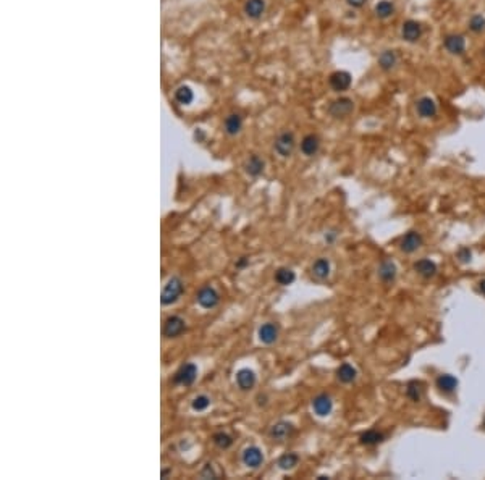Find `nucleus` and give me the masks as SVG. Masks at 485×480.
Listing matches in <instances>:
<instances>
[{
    "instance_id": "f257e3e1",
    "label": "nucleus",
    "mask_w": 485,
    "mask_h": 480,
    "mask_svg": "<svg viewBox=\"0 0 485 480\" xmlns=\"http://www.w3.org/2000/svg\"><path fill=\"white\" fill-rule=\"evenodd\" d=\"M354 101L351 99V97H338V99H335V101H332L330 104H329V109H327V112H329V115L330 117H333V118H337V120H340V118H346V117H349V115L354 112Z\"/></svg>"
},
{
    "instance_id": "f03ea898",
    "label": "nucleus",
    "mask_w": 485,
    "mask_h": 480,
    "mask_svg": "<svg viewBox=\"0 0 485 480\" xmlns=\"http://www.w3.org/2000/svg\"><path fill=\"white\" fill-rule=\"evenodd\" d=\"M183 290H184V284L181 281V278L178 277H172L167 284L162 290V295H160V302L164 306H170L173 302H176L180 299V296L183 295Z\"/></svg>"
},
{
    "instance_id": "7ed1b4c3",
    "label": "nucleus",
    "mask_w": 485,
    "mask_h": 480,
    "mask_svg": "<svg viewBox=\"0 0 485 480\" xmlns=\"http://www.w3.org/2000/svg\"><path fill=\"white\" fill-rule=\"evenodd\" d=\"M295 147H296V138H295V133L293 131H281L280 135L277 136L275 142H273V149H275V152L280 155V157H289L291 154L295 152Z\"/></svg>"
},
{
    "instance_id": "20e7f679",
    "label": "nucleus",
    "mask_w": 485,
    "mask_h": 480,
    "mask_svg": "<svg viewBox=\"0 0 485 480\" xmlns=\"http://www.w3.org/2000/svg\"><path fill=\"white\" fill-rule=\"evenodd\" d=\"M196 378H198V367H196V364H192V362H188V364H184V366H181L178 370L175 372V375H173V383L175 385H181V387H191L194 381H196Z\"/></svg>"
},
{
    "instance_id": "39448f33",
    "label": "nucleus",
    "mask_w": 485,
    "mask_h": 480,
    "mask_svg": "<svg viewBox=\"0 0 485 480\" xmlns=\"http://www.w3.org/2000/svg\"><path fill=\"white\" fill-rule=\"evenodd\" d=\"M351 84H352V76L345 70H337L329 76V86L335 92H345L351 87Z\"/></svg>"
},
{
    "instance_id": "423d86ee",
    "label": "nucleus",
    "mask_w": 485,
    "mask_h": 480,
    "mask_svg": "<svg viewBox=\"0 0 485 480\" xmlns=\"http://www.w3.org/2000/svg\"><path fill=\"white\" fill-rule=\"evenodd\" d=\"M186 330V322L180 315H170L164 322V336L165 338H178Z\"/></svg>"
},
{
    "instance_id": "0eeeda50",
    "label": "nucleus",
    "mask_w": 485,
    "mask_h": 480,
    "mask_svg": "<svg viewBox=\"0 0 485 480\" xmlns=\"http://www.w3.org/2000/svg\"><path fill=\"white\" fill-rule=\"evenodd\" d=\"M422 34H424L422 24L416 20H406L401 26V39L404 42L416 44L422 38Z\"/></svg>"
},
{
    "instance_id": "6e6552de",
    "label": "nucleus",
    "mask_w": 485,
    "mask_h": 480,
    "mask_svg": "<svg viewBox=\"0 0 485 480\" xmlns=\"http://www.w3.org/2000/svg\"><path fill=\"white\" fill-rule=\"evenodd\" d=\"M293 432H295L293 424H291V422H286V421H280V422L273 424V425L270 427V430H269V437H270V440H273V441L281 443V441L288 440V438L291 437V435H293Z\"/></svg>"
},
{
    "instance_id": "1a4fd4ad",
    "label": "nucleus",
    "mask_w": 485,
    "mask_h": 480,
    "mask_svg": "<svg viewBox=\"0 0 485 480\" xmlns=\"http://www.w3.org/2000/svg\"><path fill=\"white\" fill-rule=\"evenodd\" d=\"M196 301H198V304H199L201 307H204V309H214V307L218 304L220 296H218V293H217L212 286H202V288L198 291Z\"/></svg>"
},
{
    "instance_id": "9d476101",
    "label": "nucleus",
    "mask_w": 485,
    "mask_h": 480,
    "mask_svg": "<svg viewBox=\"0 0 485 480\" xmlns=\"http://www.w3.org/2000/svg\"><path fill=\"white\" fill-rule=\"evenodd\" d=\"M422 243H424V239H422L421 233H417V231H408V233L403 235L400 239V249L406 254H412L422 246Z\"/></svg>"
},
{
    "instance_id": "9b49d317",
    "label": "nucleus",
    "mask_w": 485,
    "mask_h": 480,
    "mask_svg": "<svg viewBox=\"0 0 485 480\" xmlns=\"http://www.w3.org/2000/svg\"><path fill=\"white\" fill-rule=\"evenodd\" d=\"M443 47L451 55H463L466 50V39L463 34H446L443 39Z\"/></svg>"
},
{
    "instance_id": "f8f14e48",
    "label": "nucleus",
    "mask_w": 485,
    "mask_h": 480,
    "mask_svg": "<svg viewBox=\"0 0 485 480\" xmlns=\"http://www.w3.org/2000/svg\"><path fill=\"white\" fill-rule=\"evenodd\" d=\"M416 112L421 118H434L437 112H438V105L437 102L429 95H424L417 99L416 102Z\"/></svg>"
},
{
    "instance_id": "ddd939ff",
    "label": "nucleus",
    "mask_w": 485,
    "mask_h": 480,
    "mask_svg": "<svg viewBox=\"0 0 485 480\" xmlns=\"http://www.w3.org/2000/svg\"><path fill=\"white\" fill-rule=\"evenodd\" d=\"M266 8H267L266 0H246L243 5V12L246 16L251 18V20H259V18H262V15L266 13Z\"/></svg>"
},
{
    "instance_id": "4468645a",
    "label": "nucleus",
    "mask_w": 485,
    "mask_h": 480,
    "mask_svg": "<svg viewBox=\"0 0 485 480\" xmlns=\"http://www.w3.org/2000/svg\"><path fill=\"white\" fill-rule=\"evenodd\" d=\"M312 409L314 412L319 415V417H327L332 409H333V401L329 395H317L314 399H312Z\"/></svg>"
},
{
    "instance_id": "2eb2a0df",
    "label": "nucleus",
    "mask_w": 485,
    "mask_h": 480,
    "mask_svg": "<svg viewBox=\"0 0 485 480\" xmlns=\"http://www.w3.org/2000/svg\"><path fill=\"white\" fill-rule=\"evenodd\" d=\"M320 149V138L315 133H309L301 139V152L306 157H314Z\"/></svg>"
},
{
    "instance_id": "dca6fc26",
    "label": "nucleus",
    "mask_w": 485,
    "mask_h": 480,
    "mask_svg": "<svg viewBox=\"0 0 485 480\" xmlns=\"http://www.w3.org/2000/svg\"><path fill=\"white\" fill-rule=\"evenodd\" d=\"M243 462L244 466H248L251 469H257L259 466H262L264 462V455L262 450L257 446H249L243 451Z\"/></svg>"
},
{
    "instance_id": "f3484780",
    "label": "nucleus",
    "mask_w": 485,
    "mask_h": 480,
    "mask_svg": "<svg viewBox=\"0 0 485 480\" xmlns=\"http://www.w3.org/2000/svg\"><path fill=\"white\" fill-rule=\"evenodd\" d=\"M257 335H259L261 343L273 344L278 340V327L275 324H272V322H267V324H264V325L259 327Z\"/></svg>"
},
{
    "instance_id": "a211bd4d",
    "label": "nucleus",
    "mask_w": 485,
    "mask_h": 480,
    "mask_svg": "<svg viewBox=\"0 0 485 480\" xmlns=\"http://www.w3.org/2000/svg\"><path fill=\"white\" fill-rule=\"evenodd\" d=\"M396 275H398V267H396V264L393 261L386 259L378 265V278H380L383 283H393Z\"/></svg>"
},
{
    "instance_id": "6ab92c4d",
    "label": "nucleus",
    "mask_w": 485,
    "mask_h": 480,
    "mask_svg": "<svg viewBox=\"0 0 485 480\" xmlns=\"http://www.w3.org/2000/svg\"><path fill=\"white\" fill-rule=\"evenodd\" d=\"M377 63H378V68L382 71H392L396 68L398 65V55H396V52L392 50V49H386L383 50L380 55L377 58Z\"/></svg>"
},
{
    "instance_id": "aec40b11",
    "label": "nucleus",
    "mask_w": 485,
    "mask_h": 480,
    "mask_svg": "<svg viewBox=\"0 0 485 480\" xmlns=\"http://www.w3.org/2000/svg\"><path fill=\"white\" fill-rule=\"evenodd\" d=\"M264 168H266V162H264V158H261L255 154H252L244 164V172L252 178L261 176L264 173Z\"/></svg>"
},
{
    "instance_id": "412c9836",
    "label": "nucleus",
    "mask_w": 485,
    "mask_h": 480,
    "mask_svg": "<svg viewBox=\"0 0 485 480\" xmlns=\"http://www.w3.org/2000/svg\"><path fill=\"white\" fill-rule=\"evenodd\" d=\"M236 383L243 391H249L255 385V373L251 369H241L236 373Z\"/></svg>"
},
{
    "instance_id": "4be33fe9",
    "label": "nucleus",
    "mask_w": 485,
    "mask_h": 480,
    "mask_svg": "<svg viewBox=\"0 0 485 480\" xmlns=\"http://www.w3.org/2000/svg\"><path fill=\"white\" fill-rule=\"evenodd\" d=\"M223 130L228 136H236L243 130V118L240 113H230L223 121Z\"/></svg>"
},
{
    "instance_id": "5701e85b",
    "label": "nucleus",
    "mask_w": 485,
    "mask_h": 480,
    "mask_svg": "<svg viewBox=\"0 0 485 480\" xmlns=\"http://www.w3.org/2000/svg\"><path fill=\"white\" fill-rule=\"evenodd\" d=\"M435 385L437 388L442 391L445 395H451L453 391L458 388V380L449 375V373H442V375H438L437 380H435Z\"/></svg>"
},
{
    "instance_id": "b1692460",
    "label": "nucleus",
    "mask_w": 485,
    "mask_h": 480,
    "mask_svg": "<svg viewBox=\"0 0 485 480\" xmlns=\"http://www.w3.org/2000/svg\"><path fill=\"white\" fill-rule=\"evenodd\" d=\"M330 261L329 259H325V257H320V259H317L314 264H312V267H311V272H312V275L317 278V280H327L329 278V275H330Z\"/></svg>"
},
{
    "instance_id": "393cba45",
    "label": "nucleus",
    "mask_w": 485,
    "mask_h": 480,
    "mask_svg": "<svg viewBox=\"0 0 485 480\" xmlns=\"http://www.w3.org/2000/svg\"><path fill=\"white\" fill-rule=\"evenodd\" d=\"M414 270H416L421 277L432 278V277H435V273H437V264L430 259H421L414 264Z\"/></svg>"
},
{
    "instance_id": "a878e982",
    "label": "nucleus",
    "mask_w": 485,
    "mask_h": 480,
    "mask_svg": "<svg viewBox=\"0 0 485 480\" xmlns=\"http://www.w3.org/2000/svg\"><path fill=\"white\" fill-rule=\"evenodd\" d=\"M337 377H338V380L341 381V383H352V381H354L356 377H358V370L352 367L351 364L345 362V364H341V366L338 367Z\"/></svg>"
},
{
    "instance_id": "bb28decb",
    "label": "nucleus",
    "mask_w": 485,
    "mask_h": 480,
    "mask_svg": "<svg viewBox=\"0 0 485 480\" xmlns=\"http://www.w3.org/2000/svg\"><path fill=\"white\" fill-rule=\"evenodd\" d=\"M406 396L411 399L412 403H419L422 396H424V385L419 380H411L406 385Z\"/></svg>"
},
{
    "instance_id": "cd10ccee",
    "label": "nucleus",
    "mask_w": 485,
    "mask_h": 480,
    "mask_svg": "<svg viewBox=\"0 0 485 480\" xmlns=\"http://www.w3.org/2000/svg\"><path fill=\"white\" fill-rule=\"evenodd\" d=\"M374 12H375L377 18H380V20H386V18H390V16L395 15L396 7H395V4L392 2V0H380V2L375 5Z\"/></svg>"
},
{
    "instance_id": "c85d7f7f",
    "label": "nucleus",
    "mask_w": 485,
    "mask_h": 480,
    "mask_svg": "<svg viewBox=\"0 0 485 480\" xmlns=\"http://www.w3.org/2000/svg\"><path fill=\"white\" fill-rule=\"evenodd\" d=\"M385 440V435L378 430H367L359 437V443L364 446H375V444L382 443Z\"/></svg>"
},
{
    "instance_id": "c756f323",
    "label": "nucleus",
    "mask_w": 485,
    "mask_h": 480,
    "mask_svg": "<svg viewBox=\"0 0 485 480\" xmlns=\"http://www.w3.org/2000/svg\"><path fill=\"white\" fill-rule=\"evenodd\" d=\"M295 280H296V275L293 270L288 269V267H280L275 272V281L281 284V286H288V284H291Z\"/></svg>"
},
{
    "instance_id": "7c9ffc66",
    "label": "nucleus",
    "mask_w": 485,
    "mask_h": 480,
    "mask_svg": "<svg viewBox=\"0 0 485 480\" xmlns=\"http://www.w3.org/2000/svg\"><path fill=\"white\" fill-rule=\"evenodd\" d=\"M194 99V92L189 86H180L175 91V101L181 105H189Z\"/></svg>"
},
{
    "instance_id": "2f4dec72",
    "label": "nucleus",
    "mask_w": 485,
    "mask_h": 480,
    "mask_svg": "<svg viewBox=\"0 0 485 480\" xmlns=\"http://www.w3.org/2000/svg\"><path fill=\"white\" fill-rule=\"evenodd\" d=\"M298 462H299V456L296 453H286V455H283L278 459V467L281 470H291L298 466Z\"/></svg>"
},
{
    "instance_id": "473e14b6",
    "label": "nucleus",
    "mask_w": 485,
    "mask_h": 480,
    "mask_svg": "<svg viewBox=\"0 0 485 480\" xmlns=\"http://www.w3.org/2000/svg\"><path fill=\"white\" fill-rule=\"evenodd\" d=\"M469 29H471L474 34H482V33H485V16L480 15V13L472 15L471 20H469Z\"/></svg>"
},
{
    "instance_id": "72a5a7b5",
    "label": "nucleus",
    "mask_w": 485,
    "mask_h": 480,
    "mask_svg": "<svg viewBox=\"0 0 485 480\" xmlns=\"http://www.w3.org/2000/svg\"><path fill=\"white\" fill-rule=\"evenodd\" d=\"M212 441H214L215 446L220 448V450H227V448H230L233 444V438L225 432H217L212 437Z\"/></svg>"
},
{
    "instance_id": "f704fd0d",
    "label": "nucleus",
    "mask_w": 485,
    "mask_h": 480,
    "mask_svg": "<svg viewBox=\"0 0 485 480\" xmlns=\"http://www.w3.org/2000/svg\"><path fill=\"white\" fill-rule=\"evenodd\" d=\"M191 406H192L194 411H206V409L210 406V398L206 396V395H199V396H196L192 399Z\"/></svg>"
},
{
    "instance_id": "c9c22d12",
    "label": "nucleus",
    "mask_w": 485,
    "mask_h": 480,
    "mask_svg": "<svg viewBox=\"0 0 485 480\" xmlns=\"http://www.w3.org/2000/svg\"><path fill=\"white\" fill-rule=\"evenodd\" d=\"M201 477L202 478H217L218 475H217V472L214 470V467L210 466V464H206L204 466V469L201 470Z\"/></svg>"
},
{
    "instance_id": "e433bc0d",
    "label": "nucleus",
    "mask_w": 485,
    "mask_h": 480,
    "mask_svg": "<svg viewBox=\"0 0 485 480\" xmlns=\"http://www.w3.org/2000/svg\"><path fill=\"white\" fill-rule=\"evenodd\" d=\"M346 4L351 8H363L367 4V0H346Z\"/></svg>"
},
{
    "instance_id": "4c0bfd02",
    "label": "nucleus",
    "mask_w": 485,
    "mask_h": 480,
    "mask_svg": "<svg viewBox=\"0 0 485 480\" xmlns=\"http://www.w3.org/2000/svg\"><path fill=\"white\" fill-rule=\"evenodd\" d=\"M458 257H460L463 262L471 261V251H469V249H461V251L458 252Z\"/></svg>"
},
{
    "instance_id": "58836bf2",
    "label": "nucleus",
    "mask_w": 485,
    "mask_h": 480,
    "mask_svg": "<svg viewBox=\"0 0 485 480\" xmlns=\"http://www.w3.org/2000/svg\"><path fill=\"white\" fill-rule=\"evenodd\" d=\"M248 264H249V259H248V257H241V259L238 261L235 265H236V269H243V267H246Z\"/></svg>"
},
{
    "instance_id": "ea45409f",
    "label": "nucleus",
    "mask_w": 485,
    "mask_h": 480,
    "mask_svg": "<svg viewBox=\"0 0 485 480\" xmlns=\"http://www.w3.org/2000/svg\"><path fill=\"white\" fill-rule=\"evenodd\" d=\"M479 291H480V293H482V295L485 296V278L479 281Z\"/></svg>"
},
{
    "instance_id": "a19ab883",
    "label": "nucleus",
    "mask_w": 485,
    "mask_h": 480,
    "mask_svg": "<svg viewBox=\"0 0 485 480\" xmlns=\"http://www.w3.org/2000/svg\"><path fill=\"white\" fill-rule=\"evenodd\" d=\"M483 425H485V419H483Z\"/></svg>"
}]
</instances>
